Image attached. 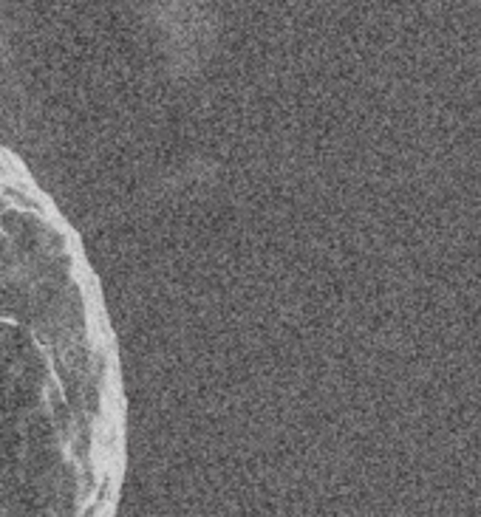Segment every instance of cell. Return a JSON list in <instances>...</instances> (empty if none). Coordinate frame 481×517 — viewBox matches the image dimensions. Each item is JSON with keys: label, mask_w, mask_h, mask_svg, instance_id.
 Segmentation results:
<instances>
[{"label": "cell", "mask_w": 481, "mask_h": 517, "mask_svg": "<svg viewBox=\"0 0 481 517\" xmlns=\"http://www.w3.org/2000/svg\"><path fill=\"white\" fill-rule=\"evenodd\" d=\"M0 173H3V164H0Z\"/></svg>", "instance_id": "6da1fadb"}]
</instances>
